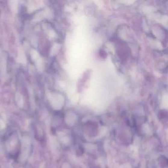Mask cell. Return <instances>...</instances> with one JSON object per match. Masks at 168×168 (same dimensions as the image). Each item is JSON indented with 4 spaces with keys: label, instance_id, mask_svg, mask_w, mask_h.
I'll return each mask as SVG.
<instances>
[{
    "label": "cell",
    "instance_id": "obj_1",
    "mask_svg": "<svg viewBox=\"0 0 168 168\" xmlns=\"http://www.w3.org/2000/svg\"><path fill=\"white\" fill-rule=\"evenodd\" d=\"M7 154L11 158H17L20 152L21 142L16 132H12L7 137L5 142Z\"/></svg>",
    "mask_w": 168,
    "mask_h": 168
}]
</instances>
